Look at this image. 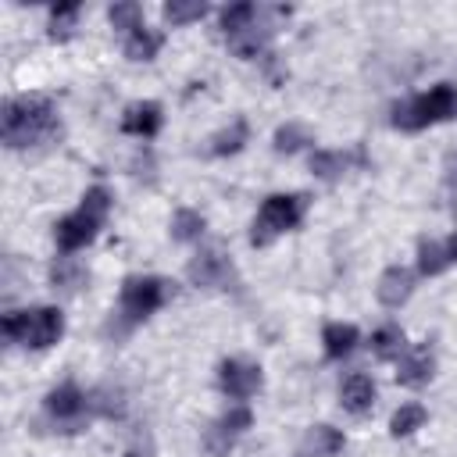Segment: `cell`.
<instances>
[{
    "mask_svg": "<svg viewBox=\"0 0 457 457\" xmlns=\"http://www.w3.org/2000/svg\"><path fill=\"white\" fill-rule=\"evenodd\" d=\"M57 136H61V121H57V111H54L50 96L25 93V96H11L4 104V114H0L4 146L21 150V146H36V143H46V139H57Z\"/></svg>",
    "mask_w": 457,
    "mask_h": 457,
    "instance_id": "1",
    "label": "cell"
},
{
    "mask_svg": "<svg viewBox=\"0 0 457 457\" xmlns=\"http://www.w3.org/2000/svg\"><path fill=\"white\" fill-rule=\"evenodd\" d=\"M107 214H111V189H107V186H89V189L82 193V204L54 225V243H57V250H61V253H75V250L89 246V243L96 239V232L104 228Z\"/></svg>",
    "mask_w": 457,
    "mask_h": 457,
    "instance_id": "2",
    "label": "cell"
},
{
    "mask_svg": "<svg viewBox=\"0 0 457 457\" xmlns=\"http://www.w3.org/2000/svg\"><path fill=\"white\" fill-rule=\"evenodd\" d=\"M0 332L7 336V343H18L25 350H46L64 336V314L61 307L7 311L0 318Z\"/></svg>",
    "mask_w": 457,
    "mask_h": 457,
    "instance_id": "3",
    "label": "cell"
},
{
    "mask_svg": "<svg viewBox=\"0 0 457 457\" xmlns=\"http://www.w3.org/2000/svg\"><path fill=\"white\" fill-rule=\"evenodd\" d=\"M446 118H457V86L453 82H436L432 89L393 107V125L403 132H421Z\"/></svg>",
    "mask_w": 457,
    "mask_h": 457,
    "instance_id": "4",
    "label": "cell"
},
{
    "mask_svg": "<svg viewBox=\"0 0 457 457\" xmlns=\"http://www.w3.org/2000/svg\"><path fill=\"white\" fill-rule=\"evenodd\" d=\"M171 293H175V282H168V278H161V275H129V278L121 282V293H118L121 332H129L132 325H139V321H146L154 311H161Z\"/></svg>",
    "mask_w": 457,
    "mask_h": 457,
    "instance_id": "5",
    "label": "cell"
},
{
    "mask_svg": "<svg viewBox=\"0 0 457 457\" xmlns=\"http://www.w3.org/2000/svg\"><path fill=\"white\" fill-rule=\"evenodd\" d=\"M307 214V196L303 193H271L264 196L253 225H250V243L253 246H268L275 236L296 228Z\"/></svg>",
    "mask_w": 457,
    "mask_h": 457,
    "instance_id": "6",
    "label": "cell"
},
{
    "mask_svg": "<svg viewBox=\"0 0 457 457\" xmlns=\"http://www.w3.org/2000/svg\"><path fill=\"white\" fill-rule=\"evenodd\" d=\"M250 425H253V411L243 407V403H236V407H228L225 414H218V418L207 425V432H204V450H207V457H228L232 446L239 443V436H243Z\"/></svg>",
    "mask_w": 457,
    "mask_h": 457,
    "instance_id": "7",
    "label": "cell"
},
{
    "mask_svg": "<svg viewBox=\"0 0 457 457\" xmlns=\"http://www.w3.org/2000/svg\"><path fill=\"white\" fill-rule=\"evenodd\" d=\"M186 278H189L196 289H232V286L239 282V278H236V264H232L218 246H207V250H200L196 257H189Z\"/></svg>",
    "mask_w": 457,
    "mask_h": 457,
    "instance_id": "8",
    "label": "cell"
},
{
    "mask_svg": "<svg viewBox=\"0 0 457 457\" xmlns=\"http://www.w3.org/2000/svg\"><path fill=\"white\" fill-rule=\"evenodd\" d=\"M261 386H264L261 364L243 361V357H225V361L218 364V389H221L228 400H250Z\"/></svg>",
    "mask_w": 457,
    "mask_h": 457,
    "instance_id": "9",
    "label": "cell"
},
{
    "mask_svg": "<svg viewBox=\"0 0 457 457\" xmlns=\"http://www.w3.org/2000/svg\"><path fill=\"white\" fill-rule=\"evenodd\" d=\"M46 414L54 418V421H64V425H75L86 411H89V396L75 386V382H61V386H54L50 393H46Z\"/></svg>",
    "mask_w": 457,
    "mask_h": 457,
    "instance_id": "10",
    "label": "cell"
},
{
    "mask_svg": "<svg viewBox=\"0 0 457 457\" xmlns=\"http://www.w3.org/2000/svg\"><path fill=\"white\" fill-rule=\"evenodd\" d=\"M432 375H436V353H432L428 343H421V346H414V350H403V357H400V364H396V382H400V386L421 389V386L432 382Z\"/></svg>",
    "mask_w": 457,
    "mask_h": 457,
    "instance_id": "11",
    "label": "cell"
},
{
    "mask_svg": "<svg viewBox=\"0 0 457 457\" xmlns=\"http://www.w3.org/2000/svg\"><path fill=\"white\" fill-rule=\"evenodd\" d=\"M164 125V107L157 100H136L121 111V132L125 136H139V139H150L157 136Z\"/></svg>",
    "mask_w": 457,
    "mask_h": 457,
    "instance_id": "12",
    "label": "cell"
},
{
    "mask_svg": "<svg viewBox=\"0 0 457 457\" xmlns=\"http://www.w3.org/2000/svg\"><path fill=\"white\" fill-rule=\"evenodd\" d=\"M375 396H378V389H375V378H371L368 371H350V375L343 378V386H339V403H343V411H350L353 418L371 414Z\"/></svg>",
    "mask_w": 457,
    "mask_h": 457,
    "instance_id": "13",
    "label": "cell"
},
{
    "mask_svg": "<svg viewBox=\"0 0 457 457\" xmlns=\"http://www.w3.org/2000/svg\"><path fill=\"white\" fill-rule=\"evenodd\" d=\"M411 293H414V275L403 268V264H393V268H386L382 271V278H378V286H375V296H378V303L382 307H400V303H407L411 300Z\"/></svg>",
    "mask_w": 457,
    "mask_h": 457,
    "instance_id": "14",
    "label": "cell"
},
{
    "mask_svg": "<svg viewBox=\"0 0 457 457\" xmlns=\"http://www.w3.org/2000/svg\"><path fill=\"white\" fill-rule=\"evenodd\" d=\"M343 432L332 428V425H311L303 432V439L296 443V453L293 457H336L343 450Z\"/></svg>",
    "mask_w": 457,
    "mask_h": 457,
    "instance_id": "15",
    "label": "cell"
},
{
    "mask_svg": "<svg viewBox=\"0 0 457 457\" xmlns=\"http://www.w3.org/2000/svg\"><path fill=\"white\" fill-rule=\"evenodd\" d=\"M357 343H361V332H357V325H350V321H328V325L321 328V350H325L328 361L350 357V353L357 350Z\"/></svg>",
    "mask_w": 457,
    "mask_h": 457,
    "instance_id": "16",
    "label": "cell"
},
{
    "mask_svg": "<svg viewBox=\"0 0 457 457\" xmlns=\"http://www.w3.org/2000/svg\"><path fill=\"white\" fill-rule=\"evenodd\" d=\"M246 143H250V125H246V118H232L225 129H218V132L207 139V154L228 157V154H239Z\"/></svg>",
    "mask_w": 457,
    "mask_h": 457,
    "instance_id": "17",
    "label": "cell"
},
{
    "mask_svg": "<svg viewBox=\"0 0 457 457\" xmlns=\"http://www.w3.org/2000/svg\"><path fill=\"white\" fill-rule=\"evenodd\" d=\"M86 282H89V271H86L79 261H71L68 253H64V257H57V264L50 268V286H54V293L75 296Z\"/></svg>",
    "mask_w": 457,
    "mask_h": 457,
    "instance_id": "18",
    "label": "cell"
},
{
    "mask_svg": "<svg viewBox=\"0 0 457 457\" xmlns=\"http://www.w3.org/2000/svg\"><path fill=\"white\" fill-rule=\"evenodd\" d=\"M371 350H375L378 361H396V357L407 350V343H403V328H400L396 321L378 325L375 336H371Z\"/></svg>",
    "mask_w": 457,
    "mask_h": 457,
    "instance_id": "19",
    "label": "cell"
},
{
    "mask_svg": "<svg viewBox=\"0 0 457 457\" xmlns=\"http://www.w3.org/2000/svg\"><path fill=\"white\" fill-rule=\"evenodd\" d=\"M125 389L121 386H96L89 393V411L100 418H125Z\"/></svg>",
    "mask_w": 457,
    "mask_h": 457,
    "instance_id": "20",
    "label": "cell"
},
{
    "mask_svg": "<svg viewBox=\"0 0 457 457\" xmlns=\"http://www.w3.org/2000/svg\"><path fill=\"white\" fill-rule=\"evenodd\" d=\"M161 43H164V36L143 25V29H136V32L125 36V57L129 61H154L157 50H161Z\"/></svg>",
    "mask_w": 457,
    "mask_h": 457,
    "instance_id": "21",
    "label": "cell"
},
{
    "mask_svg": "<svg viewBox=\"0 0 457 457\" xmlns=\"http://www.w3.org/2000/svg\"><path fill=\"white\" fill-rule=\"evenodd\" d=\"M425 418H428V411H425L421 403H400V407L393 411V418H389V436H393V439L414 436V432L425 425Z\"/></svg>",
    "mask_w": 457,
    "mask_h": 457,
    "instance_id": "22",
    "label": "cell"
},
{
    "mask_svg": "<svg viewBox=\"0 0 457 457\" xmlns=\"http://www.w3.org/2000/svg\"><path fill=\"white\" fill-rule=\"evenodd\" d=\"M307 164H311V171H314L318 179L336 182V179L350 168V154H343V150H314Z\"/></svg>",
    "mask_w": 457,
    "mask_h": 457,
    "instance_id": "23",
    "label": "cell"
},
{
    "mask_svg": "<svg viewBox=\"0 0 457 457\" xmlns=\"http://www.w3.org/2000/svg\"><path fill=\"white\" fill-rule=\"evenodd\" d=\"M204 228H207V221H204V214L193 211V207H179L175 218H171V239H175V243H196V239L204 236Z\"/></svg>",
    "mask_w": 457,
    "mask_h": 457,
    "instance_id": "24",
    "label": "cell"
},
{
    "mask_svg": "<svg viewBox=\"0 0 457 457\" xmlns=\"http://www.w3.org/2000/svg\"><path fill=\"white\" fill-rule=\"evenodd\" d=\"M307 143H314V136H311V129L300 125V121H286V125H278L275 136H271V146H275L278 154H296V150H303Z\"/></svg>",
    "mask_w": 457,
    "mask_h": 457,
    "instance_id": "25",
    "label": "cell"
},
{
    "mask_svg": "<svg viewBox=\"0 0 457 457\" xmlns=\"http://www.w3.org/2000/svg\"><path fill=\"white\" fill-rule=\"evenodd\" d=\"M253 18H257V4H250V0H243V4H228V7L221 11V32L232 39V36L246 32V29L253 25Z\"/></svg>",
    "mask_w": 457,
    "mask_h": 457,
    "instance_id": "26",
    "label": "cell"
},
{
    "mask_svg": "<svg viewBox=\"0 0 457 457\" xmlns=\"http://www.w3.org/2000/svg\"><path fill=\"white\" fill-rule=\"evenodd\" d=\"M207 11H211V7H207L204 0H171V4H164V21H168L171 29H179V25L200 21Z\"/></svg>",
    "mask_w": 457,
    "mask_h": 457,
    "instance_id": "27",
    "label": "cell"
},
{
    "mask_svg": "<svg viewBox=\"0 0 457 457\" xmlns=\"http://www.w3.org/2000/svg\"><path fill=\"white\" fill-rule=\"evenodd\" d=\"M450 261H446V246L436 243V239H418V271L421 275H439L446 271Z\"/></svg>",
    "mask_w": 457,
    "mask_h": 457,
    "instance_id": "28",
    "label": "cell"
},
{
    "mask_svg": "<svg viewBox=\"0 0 457 457\" xmlns=\"http://www.w3.org/2000/svg\"><path fill=\"white\" fill-rule=\"evenodd\" d=\"M107 18H111V25L118 29V32H136V29H143V7L136 4V0H121V4H111V11H107Z\"/></svg>",
    "mask_w": 457,
    "mask_h": 457,
    "instance_id": "29",
    "label": "cell"
},
{
    "mask_svg": "<svg viewBox=\"0 0 457 457\" xmlns=\"http://www.w3.org/2000/svg\"><path fill=\"white\" fill-rule=\"evenodd\" d=\"M79 4H57L50 7V39H68L75 32V21H79Z\"/></svg>",
    "mask_w": 457,
    "mask_h": 457,
    "instance_id": "30",
    "label": "cell"
},
{
    "mask_svg": "<svg viewBox=\"0 0 457 457\" xmlns=\"http://www.w3.org/2000/svg\"><path fill=\"white\" fill-rule=\"evenodd\" d=\"M132 179L136 182H143V186H154L157 182V157H154V150L150 146H139L136 154H132Z\"/></svg>",
    "mask_w": 457,
    "mask_h": 457,
    "instance_id": "31",
    "label": "cell"
},
{
    "mask_svg": "<svg viewBox=\"0 0 457 457\" xmlns=\"http://www.w3.org/2000/svg\"><path fill=\"white\" fill-rule=\"evenodd\" d=\"M443 189H446L450 204H457V146L443 154Z\"/></svg>",
    "mask_w": 457,
    "mask_h": 457,
    "instance_id": "32",
    "label": "cell"
},
{
    "mask_svg": "<svg viewBox=\"0 0 457 457\" xmlns=\"http://www.w3.org/2000/svg\"><path fill=\"white\" fill-rule=\"evenodd\" d=\"M443 246H446V261L453 264V261H457V232H453V236H450V239H446Z\"/></svg>",
    "mask_w": 457,
    "mask_h": 457,
    "instance_id": "33",
    "label": "cell"
},
{
    "mask_svg": "<svg viewBox=\"0 0 457 457\" xmlns=\"http://www.w3.org/2000/svg\"><path fill=\"white\" fill-rule=\"evenodd\" d=\"M125 457H154V450L150 446H132V450H125Z\"/></svg>",
    "mask_w": 457,
    "mask_h": 457,
    "instance_id": "34",
    "label": "cell"
}]
</instances>
